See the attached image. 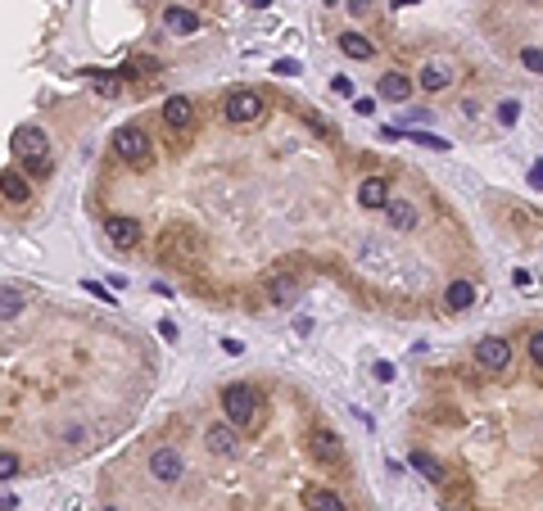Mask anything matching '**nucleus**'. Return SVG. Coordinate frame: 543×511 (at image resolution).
<instances>
[{"label": "nucleus", "instance_id": "f257e3e1", "mask_svg": "<svg viewBox=\"0 0 543 511\" xmlns=\"http://www.w3.org/2000/svg\"><path fill=\"white\" fill-rule=\"evenodd\" d=\"M222 408H226V426H236V430H254L263 417V398L254 384H226Z\"/></svg>", "mask_w": 543, "mask_h": 511}, {"label": "nucleus", "instance_id": "f03ea898", "mask_svg": "<svg viewBox=\"0 0 543 511\" xmlns=\"http://www.w3.org/2000/svg\"><path fill=\"white\" fill-rule=\"evenodd\" d=\"M14 154L27 163L32 177H45V172H50V136H45L41 127H32V122H23V127L14 131Z\"/></svg>", "mask_w": 543, "mask_h": 511}, {"label": "nucleus", "instance_id": "7ed1b4c3", "mask_svg": "<svg viewBox=\"0 0 543 511\" xmlns=\"http://www.w3.org/2000/svg\"><path fill=\"white\" fill-rule=\"evenodd\" d=\"M263 113H268V100L259 91H249V86L226 95V122L231 127H254V122H263Z\"/></svg>", "mask_w": 543, "mask_h": 511}, {"label": "nucleus", "instance_id": "20e7f679", "mask_svg": "<svg viewBox=\"0 0 543 511\" xmlns=\"http://www.w3.org/2000/svg\"><path fill=\"white\" fill-rule=\"evenodd\" d=\"M113 150H118V159L131 163V168H150V163H154V145H150V136L140 127H122L118 136H113Z\"/></svg>", "mask_w": 543, "mask_h": 511}, {"label": "nucleus", "instance_id": "39448f33", "mask_svg": "<svg viewBox=\"0 0 543 511\" xmlns=\"http://www.w3.org/2000/svg\"><path fill=\"white\" fill-rule=\"evenodd\" d=\"M150 475H154L159 484H177V480L186 475L181 452H177V448H154V452H150Z\"/></svg>", "mask_w": 543, "mask_h": 511}, {"label": "nucleus", "instance_id": "423d86ee", "mask_svg": "<svg viewBox=\"0 0 543 511\" xmlns=\"http://www.w3.org/2000/svg\"><path fill=\"white\" fill-rule=\"evenodd\" d=\"M453 77H457L453 59H426L421 69H417V86H421V91H449Z\"/></svg>", "mask_w": 543, "mask_h": 511}, {"label": "nucleus", "instance_id": "0eeeda50", "mask_svg": "<svg viewBox=\"0 0 543 511\" xmlns=\"http://www.w3.org/2000/svg\"><path fill=\"white\" fill-rule=\"evenodd\" d=\"M308 452H312V461H321V466H340V461H345V439L331 435V430H317V435L308 439Z\"/></svg>", "mask_w": 543, "mask_h": 511}, {"label": "nucleus", "instance_id": "6e6552de", "mask_svg": "<svg viewBox=\"0 0 543 511\" xmlns=\"http://www.w3.org/2000/svg\"><path fill=\"white\" fill-rule=\"evenodd\" d=\"M164 122L177 131V136H186L190 122H195V100H190V95H173V100H164Z\"/></svg>", "mask_w": 543, "mask_h": 511}, {"label": "nucleus", "instance_id": "1a4fd4ad", "mask_svg": "<svg viewBox=\"0 0 543 511\" xmlns=\"http://www.w3.org/2000/svg\"><path fill=\"white\" fill-rule=\"evenodd\" d=\"M475 362L489 366V371H502V366H512V344L498 340V335H493V340H480L475 344Z\"/></svg>", "mask_w": 543, "mask_h": 511}, {"label": "nucleus", "instance_id": "9d476101", "mask_svg": "<svg viewBox=\"0 0 543 511\" xmlns=\"http://www.w3.org/2000/svg\"><path fill=\"white\" fill-rule=\"evenodd\" d=\"M104 231L118 249H136L140 245V222L136 217H104Z\"/></svg>", "mask_w": 543, "mask_h": 511}, {"label": "nucleus", "instance_id": "9b49d317", "mask_svg": "<svg viewBox=\"0 0 543 511\" xmlns=\"http://www.w3.org/2000/svg\"><path fill=\"white\" fill-rule=\"evenodd\" d=\"M376 95H380V100H389V104H403L407 95H412V77H407V73H385V77H376Z\"/></svg>", "mask_w": 543, "mask_h": 511}, {"label": "nucleus", "instance_id": "f8f14e48", "mask_svg": "<svg viewBox=\"0 0 543 511\" xmlns=\"http://www.w3.org/2000/svg\"><path fill=\"white\" fill-rule=\"evenodd\" d=\"M236 435H240V430L226 426V421L208 426V435H204V439H208V452H217V457H236V443H240Z\"/></svg>", "mask_w": 543, "mask_h": 511}, {"label": "nucleus", "instance_id": "ddd939ff", "mask_svg": "<svg viewBox=\"0 0 543 511\" xmlns=\"http://www.w3.org/2000/svg\"><path fill=\"white\" fill-rule=\"evenodd\" d=\"M389 199H394V195H389V181H385V177H367V181L358 186V204H362V208H385Z\"/></svg>", "mask_w": 543, "mask_h": 511}, {"label": "nucleus", "instance_id": "4468645a", "mask_svg": "<svg viewBox=\"0 0 543 511\" xmlns=\"http://www.w3.org/2000/svg\"><path fill=\"white\" fill-rule=\"evenodd\" d=\"M164 23H168V32H177V36L199 32V14H195V9H186V5H168L164 9Z\"/></svg>", "mask_w": 543, "mask_h": 511}, {"label": "nucleus", "instance_id": "2eb2a0df", "mask_svg": "<svg viewBox=\"0 0 543 511\" xmlns=\"http://www.w3.org/2000/svg\"><path fill=\"white\" fill-rule=\"evenodd\" d=\"M385 217L394 222L398 231H412V226H417V204H412V199H389V204H385Z\"/></svg>", "mask_w": 543, "mask_h": 511}, {"label": "nucleus", "instance_id": "dca6fc26", "mask_svg": "<svg viewBox=\"0 0 543 511\" xmlns=\"http://www.w3.org/2000/svg\"><path fill=\"white\" fill-rule=\"evenodd\" d=\"M268 294H272V303H290V298L299 294V276H290V272L268 276Z\"/></svg>", "mask_w": 543, "mask_h": 511}, {"label": "nucleus", "instance_id": "f3484780", "mask_svg": "<svg viewBox=\"0 0 543 511\" xmlns=\"http://www.w3.org/2000/svg\"><path fill=\"white\" fill-rule=\"evenodd\" d=\"M407 466H412L421 480H430V484H444V466H440V457H430V452H412Z\"/></svg>", "mask_w": 543, "mask_h": 511}, {"label": "nucleus", "instance_id": "a211bd4d", "mask_svg": "<svg viewBox=\"0 0 543 511\" xmlns=\"http://www.w3.org/2000/svg\"><path fill=\"white\" fill-rule=\"evenodd\" d=\"M340 50H345L349 59L367 64L371 55H376V45H371V41H367V36H362V32H345V36H340Z\"/></svg>", "mask_w": 543, "mask_h": 511}, {"label": "nucleus", "instance_id": "6ab92c4d", "mask_svg": "<svg viewBox=\"0 0 543 511\" xmlns=\"http://www.w3.org/2000/svg\"><path fill=\"white\" fill-rule=\"evenodd\" d=\"M303 507L308 511H345V498L331 494V489H308V494H303Z\"/></svg>", "mask_w": 543, "mask_h": 511}, {"label": "nucleus", "instance_id": "aec40b11", "mask_svg": "<svg viewBox=\"0 0 543 511\" xmlns=\"http://www.w3.org/2000/svg\"><path fill=\"white\" fill-rule=\"evenodd\" d=\"M444 303H449L453 312H466V308L475 303V285L471 281H453L449 290H444Z\"/></svg>", "mask_w": 543, "mask_h": 511}, {"label": "nucleus", "instance_id": "412c9836", "mask_svg": "<svg viewBox=\"0 0 543 511\" xmlns=\"http://www.w3.org/2000/svg\"><path fill=\"white\" fill-rule=\"evenodd\" d=\"M23 308H27V294L18 290V285H5V290H0V322H14Z\"/></svg>", "mask_w": 543, "mask_h": 511}, {"label": "nucleus", "instance_id": "4be33fe9", "mask_svg": "<svg viewBox=\"0 0 543 511\" xmlns=\"http://www.w3.org/2000/svg\"><path fill=\"white\" fill-rule=\"evenodd\" d=\"M27 190H32V186H27V177H23V172H0V195H5V199L23 204V199H27Z\"/></svg>", "mask_w": 543, "mask_h": 511}, {"label": "nucleus", "instance_id": "5701e85b", "mask_svg": "<svg viewBox=\"0 0 543 511\" xmlns=\"http://www.w3.org/2000/svg\"><path fill=\"white\" fill-rule=\"evenodd\" d=\"M91 86L104 95V100H113V95L122 91V82H118V73H109V69H91Z\"/></svg>", "mask_w": 543, "mask_h": 511}, {"label": "nucleus", "instance_id": "b1692460", "mask_svg": "<svg viewBox=\"0 0 543 511\" xmlns=\"http://www.w3.org/2000/svg\"><path fill=\"white\" fill-rule=\"evenodd\" d=\"M82 290H87V294H95V298H100V303H118V294H113V290H109V285H104V281H82Z\"/></svg>", "mask_w": 543, "mask_h": 511}, {"label": "nucleus", "instance_id": "393cba45", "mask_svg": "<svg viewBox=\"0 0 543 511\" xmlns=\"http://www.w3.org/2000/svg\"><path fill=\"white\" fill-rule=\"evenodd\" d=\"M516 118H521V104L516 100H502L498 104V122H502V127H516Z\"/></svg>", "mask_w": 543, "mask_h": 511}, {"label": "nucleus", "instance_id": "a878e982", "mask_svg": "<svg viewBox=\"0 0 543 511\" xmlns=\"http://www.w3.org/2000/svg\"><path fill=\"white\" fill-rule=\"evenodd\" d=\"M412 141H417V145H421V150H453V145H449V141H440V136H430V131H412Z\"/></svg>", "mask_w": 543, "mask_h": 511}, {"label": "nucleus", "instance_id": "bb28decb", "mask_svg": "<svg viewBox=\"0 0 543 511\" xmlns=\"http://www.w3.org/2000/svg\"><path fill=\"white\" fill-rule=\"evenodd\" d=\"M14 475H18V457H14V452H0V484L14 480Z\"/></svg>", "mask_w": 543, "mask_h": 511}, {"label": "nucleus", "instance_id": "cd10ccee", "mask_svg": "<svg viewBox=\"0 0 543 511\" xmlns=\"http://www.w3.org/2000/svg\"><path fill=\"white\" fill-rule=\"evenodd\" d=\"M521 64H526L530 73H543V50H535V45H530V50H521Z\"/></svg>", "mask_w": 543, "mask_h": 511}, {"label": "nucleus", "instance_id": "c85d7f7f", "mask_svg": "<svg viewBox=\"0 0 543 511\" xmlns=\"http://www.w3.org/2000/svg\"><path fill=\"white\" fill-rule=\"evenodd\" d=\"M272 73H281V77H299L303 69H299L294 59H276V64H272Z\"/></svg>", "mask_w": 543, "mask_h": 511}, {"label": "nucleus", "instance_id": "c756f323", "mask_svg": "<svg viewBox=\"0 0 543 511\" xmlns=\"http://www.w3.org/2000/svg\"><path fill=\"white\" fill-rule=\"evenodd\" d=\"M530 362L543 366V331H539V335H530Z\"/></svg>", "mask_w": 543, "mask_h": 511}, {"label": "nucleus", "instance_id": "7c9ffc66", "mask_svg": "<svg viewBox=\"0 0 543 511\" xmlns=\"http://www.w3.org/2000/svg\"><path fill=\"white\" fill-rule=\"evenodd\" d=\"M331 91H335V95H345V100H349V95H354V77H335V82H331Z\"/></svg>", "mask_w": 543, "mask_h": 511}, {"label": "nucleus", "instance_id": "2f4dec72", "mask_svg": "<svg viewBox=\"0 0 543 511\" xmlns=\"http://www.w3.org/2000/svg\"><path fill=\"white\" fill-rule=\"evenodd\" d=\"M530 186H535V190H543V159L535 163V168H530Z\"/></svg>", "mask_w": 543, "mask_h": 511}, {"label": "nucleus", "instance_id": "473e14b6", "mask_svg": "<svg viewBox=\"0 0 543 511\" xmlns=\"http://www.w3.org/2000/svg\"><path fill=\"white\" fill-rule=\"evenodd\" d=\"M512 281H516V285H521V290H530V281H535V276H530V272H526V267H516V272H512Z\"/></svg>", "mask_w": 543, "mask_h": 511}, {"label": "nucleus", "instance_id": "72a5a7b5", "mask_svg": "<svg viewBox=\"0 0 543 511\" xmlns=\"http://www.w3.org/2000/svg\"><path fill=\"white\" fill-rule=\"evenodd\" d=\"M159 335H164L168 344H177V326H173V322H159Z\"/></svg>", "mask_w": 543, "mask_h": 511}, {"label": "nucleus", "instance_id": "f704fd0d", "mask_svg": "<svg viewBox=\"0 0 543 511\" xmlns=\"http://www.w3.org/2000/svg\"><path fill=\"white\" fill-rule=\"evenodd\" d=\"M376 380H394V366H389V362H376Z\"/></svg>", "mask_w": 543, "mask_h": 511}, {"label": "nucleus", "instance_id": "c9c22d12", "mask_svg": "<svg viewBox=\"0 0 543 511\" xmlns=\"http://www.w3.org/2000/svg\"><path fill=\"white\" fill-rule=\"evenodd\" d=\"M354 113H376V100H354Z\"/></svg>", "mask_w": 543, "mask_h": 511}, {"label": "nucleus", "instance_id": "e433bc0d", "mask_svg": "<svg viewBox=\"0 0 543 511\" xmlns=\"http://www.w3.org/2000/svg\"><path fill=\"white\" fill-rule=\"evenodd\" d=\"M14 507H18V498H9V494L0 498V511H14Z\"/></svg>", "mask_w": 543, "mask_h": 511}, {"label": "nucleus", "instance_id": "4c0bfd02", "mask_svg": "<svg viewBox=\"0 0 543 511\" xmlns=\"http://www.w3.org/2000/svg\"><path fill=\"white\" fill-rule=\"evenodd\" d=\"M245 5H249V9H268L272 0H245Z\"/></svg>", "mask_w": 543, "mask_h": 511}, {"label": "nucleus", "instance_id": "58836bf2", "mask_svg": "<svg viewBox=\"0 0 543 511\" xmlns=\"http://www.w3.org/2000/svg\"><path fill=\"white\" fill-rule=\"evenodd\" d=\"M407 5H421V0H394V9H407Z\"/></svg>", "mask_w": 543, "mask_h": 511}, {"label": "nucleus", "instance_id": "ea45409f", "mask_svg": "<svg viewBox=\"0 0 543 511\" xmlns=\"http://www.w3.org/2000/svg\"><path fill=\"white\" fill-rule=\"evenodd\" d=\"M104 511H122V507H104Z\"/></svg>", "mask_w": 543, "mask_h": 511}]
</instances>
